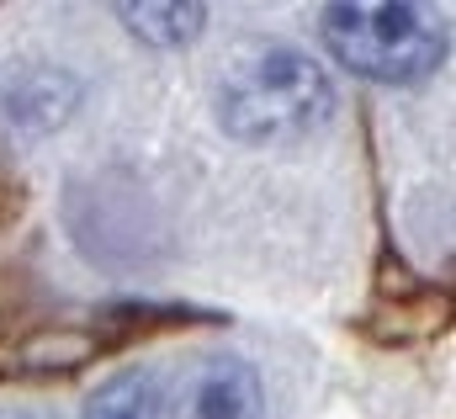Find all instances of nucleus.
Returning <instances> with one entry per match:
<instances>
[{"mask_svg": "<svg viewBox=\"0 0 456 419\" xmlns=\"http://www.w3.org/2000/svg\"><path fill=\"white\" fill-rule=\"evenodd\" d=\"M335 111V86L303 48L239 53L218 86V122L239 144H292Z\"/></svg>", "mask_w": 456, "mask_h": 419, "instance_id": "obj_1", "label": "nucleus"}, {"mask_svg": "<svg viewBox=\"0 0 456 419\" xmlns=\"http://www.w3.org/2000/svg\"><path fill=\"white\" fill-rule=\"evenodd\" d=\"M319 32L350 75L377 86H414L446 59V32L419 5H324Z\"/></svg>", "mask_w": 456, "mask_h": 419, "instance_id": "obj_2", "label": "nucleus"}, {"mask_svg": "<svg viewBox=\"0 0 456 419\" xmlns=\"http://www.w3.org/2000/svg\"><path fill=\"white\" fill-rule=\"evenodd\" d=\"M80 80L59 64H5L0 70V111L5 122L27 127V133H48L59 127L75 106H80Z\"/></svg>", "mask_w": 456, "mask_h": 419, "instance_id": "obj_3", "label": "nucleus"}, {"mask_svg": "<svg viewBox=\"0 0 456 419\" xmlns=\"http://www.w3.org/2000/svg\"><path fill=\"white\" fill-rule=\"evenodd\" d=\"M260 377L239 356H208L181 382V419H260Z\"/></svg>", "mask_w": 456, "mask_h": 419, "instance_id": "obj_4", "label": "nucleus"}, {"mask_svg": "<svg viewBox=\"0 0 456 419\" xmlns=\"http://www.w3.org/2000/svg\"><path fill=\"white\" fill-rule=\"evenodd\" d=\"M159 409L165 398L149 366H122L86 398V419H159Z\"/></svg>", "mask_w": 456, "mask_h": 419, "instance_id": "obj_5", "label": "nucleus"}, {"mask_svg": "<svg viewBox=\"0 0 456 419\" xmlns=\"http://www.w3.org/2000/svg\"><path fill=\"white\" fill-rule=\"evenodd\" d=\"M117 16L133 27V37H143L154 48H181L202 32L208 5H117Z\"/></svg>", "mask_w": 456, "mask_h": 419, "instance_id": "obj_6", "label": "nucleus"}, {"mask_svg": "<svg viewBox=\"0 0 456 419\" xmlns=\"http://www.w3.org/2000/svg\"><path fill=\"white\" fill-rule=\"evenodd\" d=\"M0 419H32V415H0Z\"/></svg>", "mask_w": 456, "mask_h": 419, "instance_id": "obj_7", "label": "nucleus"}]
</instances>
